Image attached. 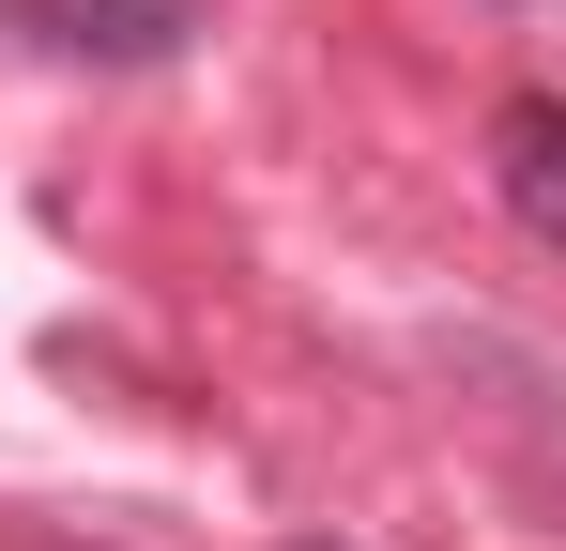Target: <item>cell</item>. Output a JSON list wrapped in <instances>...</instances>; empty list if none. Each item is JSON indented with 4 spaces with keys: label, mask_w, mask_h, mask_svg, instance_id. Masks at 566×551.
<instances>
[{
    "label": "cell",
    "mask_w": 566,
    "mask_h": 551,
    "mask_svg": "<svg viewBox=\"0 0 566 551\" xmlns=\"http://www.w3.org/2000/svg\"><path fill=\"white\" fill-rule=\"evenodd\" d=\"M199 15H214V0H0V31H15L31 62H77V77H154V62H185Z\"/></svg>",
    "instance_id": "cell-1"
},
{
    "label": "cell",
    "mask_w": 566,
    "mask_h": 551,
    "mask_svg": "<svg viewBox=\"0 0 566 551\" xmlns=\"http://www.w3.org/2000/svg\"><path fill=\"white\" fill-rule=\"evenodd\" d=\"M490 199L566 261V92H505L490 107Z\"/></svg>",
    "instance_id": "cell-2"
}]
</instances>
